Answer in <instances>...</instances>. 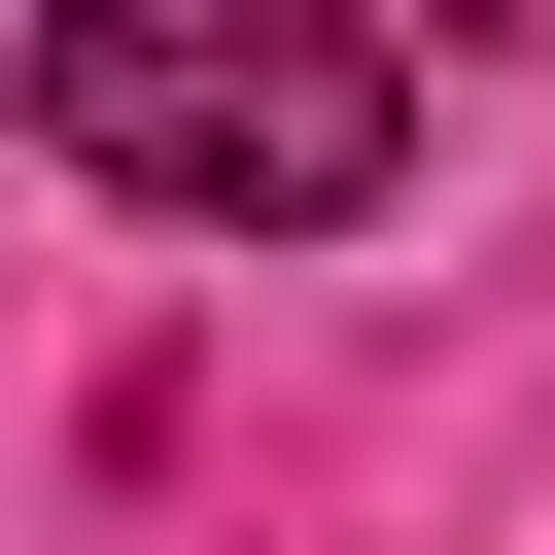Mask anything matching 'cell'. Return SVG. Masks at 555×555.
Wrapping results in <instances>:
<instances>
[{"instance_id": "1", "label": "cell", "mask_w": 555, "mask_h": 555, "mask_svg": "<svg viewBox=\"0 0 555 555\" xmlns=\"http://www.w3.org/2000/svg\"><path fill=\"white\" fill-rule=\"evenodd\" d=\"M35 139L173 243H347L416 173V35L382 0H35Z\"/></svg>"}, {"instance_id": "2", "label": "cell", "mask_w": 555, "mask_h": 555, "mask_svg": "<svg viewBox=\"0 0 555 555\" xmlns=\"http://www.w3.org/2000/svg\"><path fill=\"white\" fill-rule=\"evenodd\" d=\"M382 35H520V0H382Z\"/></svg>"}]
</instances>
